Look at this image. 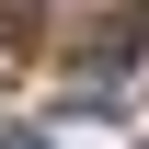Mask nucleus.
Returning a JSON list of instances; mask_svg holds the SVG:
<instances>
[{"label":"nucleus","mask_w":149,"mask_h":149,"mask_svg":"<svg viewBox=\"0 0 149 149\" xmlns=\"http://www.w3.org/2000/svg\"><path fill=\"white\" fill-rule=\"evenodd\" d=\"M138 46H149V0H103L80 23V69H126Z\"/></svg>","instance_id":"1"},{"label":"nucleus","mask_w":149,"mask_h":149,"mask_svg":"<svg viewBox=\"0 0 149 149\" xmlns=\"http://www.w3.org/2000/svg\"><path fill=\"white\" fill-rule=\"evenodd\" d=\"M0 46H35V0H0Z\"/></svg>","instance_id":"2"}]
</instances>
